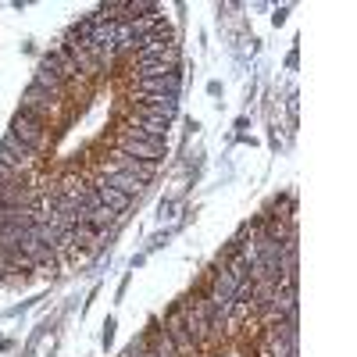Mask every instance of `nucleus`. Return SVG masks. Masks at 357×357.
<instances>
[{
    "label": "nucleus",
    "instance_id": "f257e3e1",
    "mask_svg": "<svg viewBox=\"0 0 357 357\" xmlns=\"http://www.w3.org/2000/svg\"><path fill=\"white\" fill-rule=\"evenodd\" d=\"M11 136L15 139H22L29 151H40V146L47 143V129H43V118H36V114H29V111H18L15 114V122H11Z\"/></svg>",
    "mask_w": 357,
    "mask_h": 357
},
{
    "label": "nucleus",
    "instance_id": "f03ea898",
    "mask_svg": "<svg viewBox=\"0 0 357 357\" xmlns=\"http://www.w3.org/2000/svg\"><path fill=\"white\" fill-rule=\"evenodd\" d=\"M178 72H165V75H146V79H136V93L139 97H178Z\"/></svg>",
    "mask_w": 357,
    "mask_h": 357
},
{
    "label": "nucleus",
    "instance_id": "7ed1b4c3",
    "mask_svg": "<svg viewBox=\"0 0 357 357\" xmlns=\"http://www.w3.org/2000/svg\"><path fill=\"white\" fill-rule=\"evenodd\" d=\"M118 151L129 154V158H136V161H151V165H158L161 154H165V143H154V139H132V136H126V132H118Z\"/></svg>",
    "mask_w": 357,
    "mask_h": 357
},
{
    "label": "nucleus",
    "instance_id": "20e7f679",
    "mask_svg": "<svg viewBox=\"0 0 357 357\" xmlns=\"http://www.w3.org/2000/svg\"><path fill=\"white\" fill-rule=\"evenodd\" d=\"M29 158H33V151L22 143V139H15L11 132L4 136V143H0V168H8V172H22L25 165H29Z\"/></svg>",
    "mask_w": 357,
    "mask_h": 357
},
{
    "label": "nucleus",
    "instance_id": "39448f33",
    "mask_svg": "<svg viewBox=\"0 0 357 357\" xmlns=\"http://www.w3.org/2000/svg\"><path fill=\"white\" fill-rule=\"evenodd\" d=\"M54 104H57V97H50L47 89H40V86H29L22 93V111L36 114V118H47L54 111Z\"/></svg>",
    "mask_w": 357,
    "mask_h": 357
},
{
    "label": "nucleus",
    "instance_id": "423d86ee",
    "mask_svg": "<svg viewBox=\"0 0 357 357\" xmlns=\"http://www.w3.org/2000/svg\"><path fill=\"white\" fill-rule=\"evenodd\" d=\"M111 158H114V168H118V172H129V175H136L143 186H146V183H151V178L158 175V165H151V161H136V158H129V154H122V151H114Z\"/></svg>",
    "mask_w": 357,
    "mask_h": 357
},
{
    "label": "nucleus",
    "instance_id": "0eeeda50",
    "mask_svg": "<svg viewBox=\"0 0 357 357\" xmlns=\"http://www.w3.org/2000/svg\"><path fill=\"white\" fill-rule=\"evenodd\" d=\"M139 114L146 118H158V122H172L175 114V97H139Z\"/></svg>",
    "mask_w": 357,
    "mask_h": 357
},
{
    "label": "nucleus",
    "instance_id": "6e6552de",
    "mask_svg": "<svg viewBox=\"0 0 357 357\" xmlns=\"http://www.w3.org/2000/svg\"><path fill=\"white\" fill-rule=\"evenodd\" d=\"M33 86L47 89V93H50V97H57V100H61V97L68 93V82H61V75H57L50 65H43V61H40V68H36V79H33Z\"/></svg>",
    "mask_w": 357,
    "mask_h": 357
},
{
    "label": "nucleus",
    "instance_id": "1a4fd4ad",
    "mask_svg": "<svg viewBox=\"0 0 357 357\" xmlns=\"http://www.w3.org/2000/svg\"><path fill=\"white\" fill-rule=\"evenodd\" d=\"M100 183H104V186H111V190H118V193H126V197H136V193L143 190V183H139L136 175H129V172H118V168L104 172Z\"/></svg>",
    "mask_w": 357,
    "mask_h": 357
},
{
    "label": "nucleus",
    "instance_id": "9d476101",
    "mask_svg": "<svg viewBox=\"0 0 357 357\" xmlns=\"http://www.w3.org/2000/svg\"><path fill=\"white\" fill-rule=\"evenodd\" d=\"M168 340L175 343V350H178V357H186V354H193L197 350V343H193V336L186 333V325H183V318H178V314H172L168 318Z\"/></svg>",
    "mask_w": 357,
    "mask_h": 357
},
{
    "label": "nucleus",
    "instance_id": "9b49d317",
    "mask_svg": "<svg viewBox=\"0 0 357 357\" xmlns=\"http://www.w3.org/2000/svg\"><path fill=\"white\" fill-rule=\"evenodd\" d=\"M97 197H100V204H107L111 211H129V204H132V197H126V193H118V190H111V186H104V183H97Z\"/></svg>",
    "mask_w": 357,
    "mask_h": 357
},
{
    "label": "nucleus",
    "instance_id": "f8f14e48",
    "mask_svg": "<svg viewBox=\"0 0 357 357\" xmlns=\"http://www.w3.org/2000/svg\"><path fill=\"white\" fill-rule=\"evenodd\" d=\"M154 354H158V357H178V350H175V343L168 340V333H165V329L154 336Z\"/></svg>",
    "mask_w": 357,
    "mask_h": 357
},
{
    "label": "nucleus",
    "instance_id": "ddd939ff",
    "mask_svg": "<svg viewBox=\"0 0 357 357\" xmlns=\"http://www.w3.org/2000/svg\"><path fill=\"white\" fill-rule=\"evenodd\" d=\"M136 357H158L154 350H143V354H136Z\"/></svg>",
    "mask_w": 357,
    "mask_h": 357
}]
</instances>
